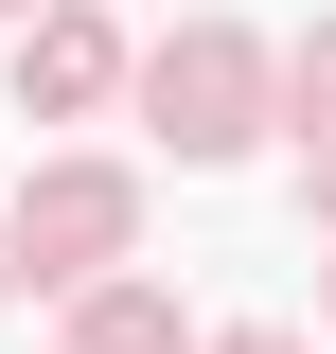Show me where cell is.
<instances>
[{
  "instance_id": "obj_1",
  "label": "cell",
  "mask_w": 336,
  "mask_h": 354,
  "mask_svg": "<svg viewBox=\"0 0 336 354\" xmlns=\"http://www.w3.org/2000/svg\"><path fill=\"white\" fill-rule=\"evenodd\" d=\"M248 36H177V53H142V106H160V142L177 160H230V142H248Z\"/></svg>"
},
{
  "instance_id": "obj_2",
  "label": "cell",
  "mask_w": 336,
  "mask_h": 354,
  "mask_svg": "<svg viewBox=\"0 0 336 354\" xmlns=\"http://www.w3.org/2000/svg\"><path fill=\"white\" fill-rule=\"evenodd\" d=\"M124 230H142V195H124V177H88V160L18 195V266H36V283H88V266L124 248Z\"/></svg>"
},
{
  "instance_id": "obj_3",
  "label": "cell",
  "mask_w": 336,
  "mask_h": 354,
  "mask_svg": "<svg viewBox=\"0 0 336 354\" xmlns=\"http://www.w3.org/2000/svg\"><path fill=\"white\" fill-rule=\"evenodd\" d=\"M106 71H124V53H106V18H71V0H53V18H36V53H18V106H88Z\"/></svg>"
},
{
  "instance_id": "obj_4",
  "label": "cell",
  "mask_w": 336,
  "mask_h": 354,
  "mask_svg": "<svg viewBox=\"0 0 336 354\" xmlns=\"http://www.w3.org/2000/svg\"><path fill=\"white\" fill-rule=\"evenodd\" d=\"M71 354H177V301H142V283H124V301L71 319Z\"/></svg>"
},
{
  "instance_id": "obj_5",
  "label": "cell",
  "mask_w": 336,
  "mask_h": 354,
  "mask_svg": "<svg viewBox=\"0 0 336 354\" xmlns=\"http://www.w3.org/2000/svg\"><path fill=\"white\" fill-rule=\"evenodd\" d=\"M301 106H336V36H319V53H301Z\"/></svg>"
},
{
  "instance_id": "obj_6",
  "label": "cell",
  "mask_w": 336,
  "mask_h": 354,
  "mask_svg": "<svg viewBox=\"0 0 336 354\" xmlns=\"http://www.w3.org/2000/svg\"><path fill=\"white\" fill-rule=\"evenodd\" d=\"M230 354H301V337H230Z\"/></svg>"
},
{
  "instance_id": "obj_7",
  "label": "cell",
  "mask_w": 336,
  "mask_h": 354,
  "mask_svg": "<svg viewBox=\"0 0 336 354\" xmlns=\"http://www.w3.org/2000/svg\"><path fill=\"white\" fill-rule=\"evenodd\" d=\"M0 18H36V0H0Z\"/></svg>"
}]
</instances>
